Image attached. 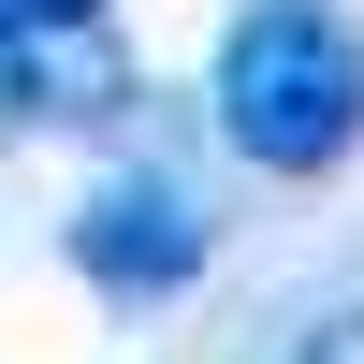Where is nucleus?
I'll list each match as a JSON object with an SVG mask.
<instances>
[{
  "label": "nucleus",
  "instance_id": "nucleus-2",
  "mask_svg": "<svg viewBox=\"0 0 364 364\" xmlns=\"http://www.w3.org/2000/svg\"><path fill=\"white\" fill-rule=\"evenodd\" d=\"M58 248H73V277L102 291V306H175V291L219 262V204H204V175H175V161H117V175L73 190Z\"/></svg>",
  "mask_w": 364,
  "mask_h": 364
},
{
  "label": "nucleus",
  "instance_id": "nucleus-5",
  "mask_svg": "<svg viewBox=\"0 0 364 364\" xmlns=\"http://www.w3.org/2000/svg\"><path fill=\"white\" fill-rule=\"evenodd\" d=\"M0 15H117V0H0Z\"/></svg>",
  "mask_w": 364,
  "mask_h": 364
},
{
  "label": "nucleus",
  "instance_id": "nucleus-1",
  "mask_svg": "<svg viewBox=\"0 0 364 364\" xmlns=\"http://www.w3.org/2000/svg\"><path fill=\"white\" fill-rule=\"evenodd\" d=\"M204 117L277 190L350 175L364 161V15L350 0H233L219 58H204Z\"/></svg>",
  "mask_w": 364,
  "mask_h": 364
},
{
  "label": "nucleus",
  "instance_id": "nucleus-3",
  "mask_svg": "<svg viewBox=\"0 0 364 364\" xmlns=\"http://www.w3.org/2000/svg\"><path fill=\"white\" fill-rule=\"evenodd\" d=\"M132 102H146V73L117 44V15H0V117H29V132H117Z\"/></svg>",
  "mask_w": 364,
  "mask_h": 364
},
{
  "label": "nucleus",
  "instance_id": "nucleus-4",
  "mask_svg": "<svg viewBox=\"0 0 364 364\" xmlns=\"http://www.w3.org/2000/svg\"><path fill=\"white\" fill-rule=\"evenodd\" d=\"M277 364H364V291H350V306H321V321H291Z\"/></svg>",
  "mask_w": 364,
  "mask_h": 364
}]
</instances>
